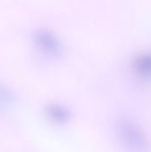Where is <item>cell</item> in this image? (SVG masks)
I'll return each mask as SVG.
<instances>
[{
	"label": "cell",
	"mask_w": 151,
	"mask_h": 152,
	"mask_svg": "<svg viewBox=\"0 0 151 152\" xmlns=\"http://www.w3.org/2000/svg\"><path fill=\"white\" fill-rule=\"evenodd\" d=\"M116 134L125 152H151V142L143 129L133 120L121 118L116 124Z\"/></svg>",
	"instance_id": "1"
},
{
	"label": "cell",
	"mask_w": 151,
	"mask_h": 152,
	"mask_svg": "<svg viewBox=\"0 0 151 152\" xmlns=\"http://www.w3.org/2000/svg\"><path fill=\"white\" fill-rule=\"evenodd\" d=\"M32 40L36 48L45 57L58 58L62 55V43L52 30L44 28H36L32 34Z\"/></svg>",
	"instance_id": "2"
},
{
	"label": "cell",
	"mask_w": 151,
	"mask_h": 152,
	"mask_svg": "<svg viewBox=\"0 0 151 152\" xmlns=\"http://www.w3.org/2000/svg\"><path fill=\"white\" fill-rule=\"evenodd\" d=\"M45 114L52 122L59 125L66 124L71 118V112L69 109L58 103L48 105L45 109Z\"/></svg>",
	"instance_id": "3"
},
{
	"label": "cell",
	"mask_w": 151,
	"mask_h": 152,
	"mask_svg": "<svg viewBox=\"0 0 151 152\" xmlns=\"http://www.w3.org/2000/svg\"><path fill=\"white\" fill-rule=\"evenodd\" d=\"M133 69L143 80H151V53L138 55L133 61Z\"/></svg>",
	"instance_id": "4"
}]
</instances>
